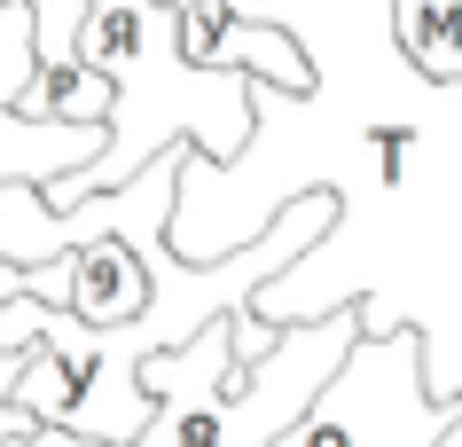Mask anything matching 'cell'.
Here are the masks:
<instances>
[{
  "mask_svg": "<svg viewBox=\"0 0 462 447\" xmlns=\"http://www.w3.org/2000/svg\"><path fill=\"white\" fill-rule=\"evenodd\" d=\"M368 306L345 298L329 314H298L282 322L267 361H236V314H219L189 338L142 361V385L157 393V424L134 447H274L291 432L314 393L337 377V361L361 346Z\"/></svg>",
  "mask_w": 462,
  "mask_h": 447,
  "instance_id": "1",
  "label": "cell"
},
{
  "mask_svg": "<svg viewBox=\"0 0 462 447\" xmlns=\"http://www.w3.org/2000/svg\"><path fill=\"white\" fill-rule=\"evenodd\" d=\"M462 432V393H431L423 330H361V346L314 393V408L274 447H447Z\"/></svg>",
  "mask_w": 462,
  "mask_h": 447,
  "instance_id": "2",
  "label": "cell"
},
{
  "mask_svg": "<svg viewBox=\"0 0 462 447\" xmlns=\"http://www.w3.org/2000/svg\"><path fill=\"white\" fill-rule=\"evenodd\" d=\"M24 291L95 330H134L157 306V267L134 236H95V244H71L40 267H24Z\"/></svg>",
  "mask_w": 462,
  "mask_h": 447,
  "instance_id": "3",
  "label": "cell"
},
{
  "mask_svg": "<svg viewBox=\"0 0 462 447\" xmlns=\"http://www.w3.org/2000/svg\"><path fill=\"white\" fill-rule=\"evenodd\" d=\"M172 8V32H180V55L196 71H251L267 79L274 95H314V55L298 48L282 24H244L227 0H165Z\"/></svg>",
  "mask_w": 462,
  "mask_h": 447,
  "instance_id": "4",
  "label": "cell"
},
{
  "mask_svg": "<svg viewBox=\"0 0 462 447\" xmlns=\"http://www.w3.org/2000/svg\"><path fill=\"white\" fill-rule=\"evenodd\" d=\"M110 142H118L110 126H71V118H24V110H0V189H8V181L55 189V181L87 173Z\"/></svg>",
  "mask_w": 462,
  "mask_h": 447,
  "instance_id": "5",
  "label": "cell"
},
{
  "mask_svg": "<svg viewBox=\"0 0 462 447\" xmlns=\"http://www.w3.org/2000/svg\"><path fill=\"white\" fill-rule=\"evenodd\" d=\"M392 48L415 79L462 87V0H392Z\"/></svg>",
  "mask_w": 462,
  "mask_h": 447,
  "instance_id": "6",
  "label": "cell"
},
{
  "mask_svg": "<svg viewBox=\"0 0 462 447\" xmlns=\"http://www.w3.org/2000/svg\"><path fill=\"white\" fill-rule=\"evenodd\" d=\"M24 118L110 126V118H118V79L95 71V63H63V71H40V87L24 95Z\"/></svg>",
  "mask_w": 462,
  "mask_h": 447,
  "instance_id": "7",
  "label": "cell"
},
{
  "mask_svg": "<svg viewBox=\"0 0 462 447\" xmlns=\"http://www.w3.org/2000/svg\"><path fill=\"white\" fill-rule=\"evenodd\" d=\"M40 8L32 0H0V110H24V95L40 87Z\"/></svg>",
  "mask_w": 462,
  "mask_h": 447,
  "instance_id": "8",
  "label": "cell"
},
{
  "mask_svg": "<svg viewBox=\"0 0 462 447\" xmlns=\"http://www.w3.org/2000/svg\"><path fill=\"white\" fill-rule=\"evenodd\" d=\"M368 149H376V181H384V189H400V181H408V165H415V126H376V134H368Z\"/></svg>",
  "mask_w": 462,
  "mask_h": 447,
  "instance_id": "9",
  "label": "cell"
},
{
  "mask_svg": "<svg viewBox=\"0 0 462 447\" xmlns=\"http://www.w3.org/2000/svg\"><path fill=\"white\" fill-rule=\"evenodd\" d=\"M0 447H110V440H87V432H63V424H24L16 440H0Z\"/></svg>",
  "mask_w": 462,
  "mask_h": 447,
  "instance_id": "10",
  "label": "cell"
},
{
  "mask_svg": "<svg viewBox=\"0 0 462 447\" xmlns=\"http://www.w3.org/2000/svg\"><path fill=\"white\" fill-rule=\"evenodd\" d=\"M32 353H40V338H32V346H0V400H16V385H24V369H32Z\"/></svg>",
  "mask_w": 462,
  "mask_h": 447,
  "instance_id": "11",
  "label": "cell"
},
{
  "mask_svg": "<svg viewBox=\"0 0 462 447\" xmlns=\"http://www.w3.org/2000/svg\"><path fill=\"white\" fill-rule=\"evenodd\" d=\"M8 298H24V267H16V259L0 251V306H8Z\"/></svg>",
  "mask_w": 462,
  "mask_h": 447,
  "instance_id": "12",
  "label": "cell"
},
{
  "mask_svg": "<svg viewBox=\"0 0 462 447\" xmlns=\"http://www.w3.org/2000/svg\"><path fill=\"white\" fill-rule=\"evenodd\" d=\"M24 424H40V416H24V408H16V400H0V440H16V432H24Z\"/></svg>",
  "mask_w": 462,
  "mask_h": 447,
  "instance_id": "13",
  "label": "cell"
}]
</instances>
